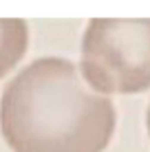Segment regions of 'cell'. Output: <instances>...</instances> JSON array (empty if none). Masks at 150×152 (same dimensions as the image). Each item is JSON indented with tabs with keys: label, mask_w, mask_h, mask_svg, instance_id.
<instances>
[{
	"label": "cell",
	"mask_w": 150,
	"mask_h": 152,
	"mask_svg": "<svg viewBox=\"0 0 150 152\" xmlns=\"http://www.w3.org/2000/svg\"><path fill=\"white\" fill-rule=\"evenodd\" d=\"M0 128L13 152H104L115 108L86 86L73 62L40 57L7 84Z\"/></svg>",
	"instance_id": "cell-1"
},
{
	"label": "cell",
	"mask_w": 150,
	"mask_h": 152,
	"mask_svg": "<svg viewBox=\"0 0 150 152\" xmlns=\"http://www.w3.org/2000/svg\"><path fill=\"white\" fill-rule=\"evenodd\" d=\"M80 75L93 93L128 95L150 86V18H95L82 38Z\"/></svg>",
	"instance_id": "cell-2"
},
{
	"label": "cell",
	"mask_w": 150,
	"mask_h": 152,
	"mask_svg": "<svg viewBox=\"0 0 150 152\" xmlns=\"http://www.w3.org/2000/svg\"><path fill=\"white\" fill-rule=\"evenodd\" d=\"M29 49V27L20 18H0V77L15 69Z\"/></svg>",
	"instance_id": "cell-3"
},
{
	"label": "cell",
	"mask_w": 150,
	"mask_h": 152,
	"mask_svg": "<svg viewBox=\"0 0 150 152\" xmlns=\"http://www.w3.org/2000/svg\"><path fill=\"white\" fill-rule=\"evenodd\" d=\"M146 121H148V132H150V108H148V117H146Z\"/></svg>",
	"instance_id": "cell-4"
}]
</instances>
